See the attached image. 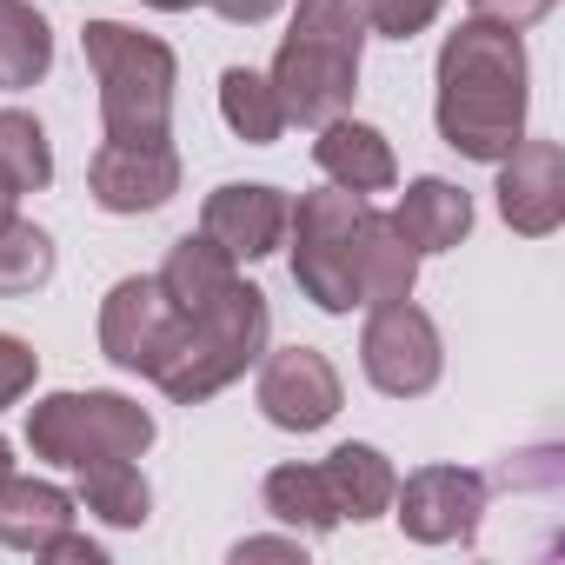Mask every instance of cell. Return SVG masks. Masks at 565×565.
Masks as SVG:
<instances>
[{
  "label": "cell",
  "mask_w": 565,
  "mask_h": 565,
  "mask_svg": "<svg viewBox=\"0 0 565 565\" xmlns=\"http://www.w3.org/2000/svg\"><path fill=\"white\" fill-rule=\"evenodd\" d=\"M439 140L466 160L499 167L525 140V47L512 28L459 21L439 47Z\"/></svg>",
  "instance_id": "1"
},
{
  "label": "cell",
  "mask_w": 565,
  "mask_h": 565,
  "mask_svg": "<svg viewBox=\"0 0 565 565\" xmlns=\"http://www.w3.org/2000/svg\"><path fill=\"white\" fill-rule=\"evenodd\" d=\"M360 54H366V14L360 0H300V14L273 54V94L300 127H327L360 94Z\"/></svg>",
  "instance_id": "2"
},
{
  "label": "cell",
  "mask_w": 565,
  "mask_h": 565,
  "mask_svg": "<svg viewBox=\"0 0 565 565\" xmlns=\"http://www.w3.org/2000/svg\"><path fill=\"white\" fill-rule=\"evenodd\" d=\"M266 333H273V313H266V294L233 279V287L200 307V313H180L173 320V340L153 366V386L180 406H200L213 399L220 386H233L259 353H266Z\"/></svg>",
  "instance_id": "3"
},
{
  "label": "cell",
  "mask_w": 565,
  "mask_h": 565,
  "mask_svg": "<svg viewBox=\"0 0 565 565\" xmlns=\"http://www.w3.org/2000/svg\"><path fill=\"white\" fill-rule=\"evenodd\" d=\"M87 47V67L100 81V127L107 140H167L173 127V47L140 34V28H120V21H87L81 34Z\"/></svg>",
  "instance_id": "4"
},
{
  "label": "cell",
  "mask_w": 565,
  "mask_h": 565,
  "mask_svg": "<svg viewBox=\"0 0 565 565\" xmlns=\"http://www.w3.org/2000/svg\"><path fill=\"white\" fill-rule=\"evenodd\" d=\"M28 446L61 472L100 459H140L153 446V413L127 393H47L28 413Z\"/></svg>",
  "instance_id": "5"
},
{
  "label": "cell",
  "mask_w": 565,
  "mask_h": 565,
  "mask_svg": "<svg viewBox=\"0 0 565 565\" xmlns=\"http://www.w3.org/2000/svg\"><path fill=\"white\" fill-rule=\"evenodd\" d=\"M360 220H366V193H347V186L307 193L287 220L294 287L320 313H353L360 307Z\"/></svg>",
  "instance_id": "6"
},
{
  "label": "cell",
  "mask_w": 565,
  "mask_h": 565,
  "mask_svg": "<svg viewBox=\"0 0 565 565\" xmlns=\"http://www.w3.org/2000/svg\"><path fill=\"white\" fill-rule=\"evenodd\" d=\"M360 366L366 380L386 393V399H419L439 386L446 373V347H439V327L426 307L413 300H386L366 313V333H360Z\"/></svg>",
  "instance_id": "7"
},
{
  "label": "cell",
  "mask_w": 565,
  "mask_h": 565,
  "mask_svg": "<svg viewBox=\"0 0 565 565\" xmlns=\"http://www.w3.org/2000/svg\"><path fill=\"white\" fill-rule=\"evenodd\" d=\"M393 519L419 545H472L486 519V479L472 466H419L393 486Z\"/></svg>",
  "instance_id": "8"
},
{
  "label": "cell",
  "mask_w": 565,
  "mask_h": 565,
  "mask_svg": "<svg viewBox=\"0 0 565 565\" xmlns=\"http://www.w3.org/2000/svg\"><path fill=\"white\" fill-rule=\"evenodd\" d=\"M173 300L160 294V279L153 273H127L120 287L100 300V353L120 366V373H140L153 380L167 340H173Z\"/></svg>",
  "instance_id": "9"
},
{
  "label": "cell",
  "mask_w": 565,
  "mask_h": 565,
  "mask_svg": "<svg viewBox=\"0 0 565 565\" xmlns=\"http://www.w3.org/2000/svg\"><path fill=\"white\" fill-rule=\"evenodd\" d=\"M340 373L320 347H279L259 366V413L279 433H320L340 413Z\"/></svg>",
  "instance_id": "10"
},
{
  "label": "cell",
  "mask_w": 565,
  "mask_h": 565,
  "mask_svg": "<svg viewBox=\"0 0 565 565\" xmlns=\"http://www.w3.org/2000/svg\"><path fill=\"white\" fill-rule=\"evenodd\" d=\"M87 186L107 213H153L180 193L173 140H107L87 167Z\"/></svg>",
  "instance_id": "11"
},
{
  "label": "cell",
  "mask_w": 565,
  "mask_h": 565,
  "mask_svg": "<svg viewBox=\"0 0 565 565\" xmlns=\"http://www.w3.org/2000/svg\"><path fill=\"white\" fill-rule=\"evenodd\" d=\"M287 220H294V200L266 186V180H233V186H213L206 193V213H200V233L213 246H226L233 259H266L287 246Z\"/></svg>",
  "instance_id": "12"
},
{
  "label": "cell",
  "mask_w": 565,
  "mask_h": 565,
  "mask_svg": "<svg viewBox=\"0 0 565 565\" xmlns=\"http://www.w3.org/2000/svg\"><path fill=\"white\" fill-rule=\"evenodd\" d=\"M499 213L525 239L558 233V220H565V153H558V140H519L499 160Z\"/></svg>",
  "instance_id": "13"
},
{
  "label": "cell",
  "mask_w": 565,
  "mask_h": 565,
  "mask_svg": "<svg viewBox=\"0 0 565 565\" xmlns=\"http://www.w3.org/2000/svg\"><path fill=\"white\" fill-rule=\"evenodd\" d=\"M313 160H320V173H327L333 186H347V193H386V186L399 180V160H393L386 134L366 127V120H347V114L320 127Z\"/></svg>",
  "instance_id": "14"
},
{
  "label": "cell",
  "mask_w": 565,
  "mask_h": 565,
  "mask_svg": "<svg viewBox=\"0 0 565 565\" xmlns=\"http://www.w3.org/2000/svg\"><path fill=\"white\" fill-rule=\"evenodd\" d=\"M393 226L406 233L413 253H452V246L472 233V193L452 186V180H439V173H426V180H413V186L399 193Z\"/></svg>",
  "instance_id": "15"
},
{
  "label": "cell",
  "mask_w": 565,
  "mask_h": 565,
  "mask_svg": "<svg viewBox=\"0 0 565 565\" xmlns=\"http://www.w3.org/2000/svg\"><path fill=\"white\" fill-rule=\"evenodd\" d=\"M74 525V499L54 486V479H21L8 472L0 486V545L8 552H47V539H61Z\"/></svg>",
  "instance_id": "16"
},
{
  "label": "cell",
  "mask_w": 565,
  "mask_h": 565,
  "mask_svg": "<svg viewBox=\"0 0 565 565\" xmlns=\"http://www.w3.org/2000/svg\"><path fill=\"white\" fill-rule=\"evenodd\" d=\"M320 472H327V492H333L340 519L366 525V519L393 512V486H399V472H393V459H386L380 446L347 439V446H333V452L320 459Z\"/></svg>",
  "instance_id": "17"
},
{
  "label": "cell",
  "mask_w": 565,
  "mask_h": 565,
  "mask_svg": "<svg viewBox=\"0 0 565 565\" xmlns=\"http://www.w3.org/2000/svg\"><path fill=\"white\" fill-rule=\"evenodd\" d=\"M153 279H160V294L173 300V313H200V307H213L239 279V259L226 246H213L206 233H186V239L167 246V266Z\"/></svg>",
  "instance_id": "18"
},
{
  "label": "cell",
  "mask_w": 565,
  "mask_h": 565,
  "mask_svg": "<svg viewBox=\"0 0 565 565\" xmlns=\"http://www.w3.org/2000/svg\"><path fill=\"white\" fill-rule=\"evenodd\" d=\"M419 279V253L406 246V233L393 226V213L360 220V307H386V300H413Z\"/></svg>",
  "instance_id": "19"
},
{
  "label": "cell",
  "mask_w": 565,
  "mask_h": 565,
  "mask_svg": "<svg viewBox=\"0 0 565 565\" xmlns=\"http://www.w3.org/2000/svg\"><path fill=\"white\" fill-rule=\"evenodd\" d=\"M259 499H266V512L279 525H294L307 539H327L333 525H347L340 505H333V492H327V472L320 466H273L266 486H259Z\"/></svg>",
  "instance_id": "20"
},
{
  "label": "cell",
  "mask_w": 565,
  "mask_h": 565,
  "mask_svg": "<svg viewBox=\"0 0 565 565\" xmlns=\"http://www.w3.org/2000/svg\"><path fill=\"white\" fill-rule=\"evenodd\" d=\"M54 67V28L28 0H0V94H21Z\"/></svg>",
  "instance_id": "21"
},
{
  "label": "cell",
  "mask_w": 565,
  "mask_h": 565,
  "mask_svg": "<svg viewBox=\"0 0 565 565\" xmlns=\"http://www.w3.org/2000/svg\"><path fill=\"white\" fill-rule=\"evenodd\" d=\"M220 114H226V127L246 147H273L279 134H287V107H279L273 81L253 74V67H226L220 74Z\"/></svg>",
  "instance_id": "22"
},
{
  "label": "cell",
  "mask_w": 565,
  "mask_h": 565,
  "mask_svg": "<svg viewBox=\"0 0 565 565\" xmlns=\"http://www.w3.org/2000/svg\"><path fill=\"white\" fill-rule=\"evenodd\" d=\"M81 505L100 512L107 525H147L153 492L134 459H100V466H81Z\"/></svg>",
  "instance_id": "23"
},
{
  "label": "cell",
  "mask_w": 565,
  "mask_h": 565,
  "mask_svg": "<svg viewBox=\"0 0 565 565\" xmlns=\"http://www.w3.org/2000/svg\"><path fill=\"white\" fill-rule=\"evenodd\" d=\"M54 279V239L34 220H0V300H21Z\"/></svg>",
  "instance_id": "24"
},
{
  "label": "cell",
  "mask_w": 565,
  "mask_h": 565,
  "mask_svg": "<svg viewBox=\"0 0 565 565\" xmlns=\"http://www.w3.org/2000/svg\"><path fill=\"white\" fill-rule=\"evenodd\" d=\"M0 173H8L21 193H41L54 180V153H47V134L34 114L21 107H0Z\"/></svg>",
  "instance_id": "25"
},
{
  "label": "cell",
  "mask_w": 565,
  "mask_h": 565,
  "mask_svg": "<svg viewBox=\"0 0 565 565\" xmlns=\"http://www.w3.org/2000/svg\"><path fill=\"white\" fill-rule=\"evenodd\" d=\"M446 0H360V14H366V34H386V41H413L439 21Z\"/></svg>",
  "instance_id": "26"
},
{
  "label": "cell",
  "mask_w": 565,
  "mask_h": 565,
  "mask_svg": "<svg viewBox=\"0 0 565 565\" xmlns=\"http://www.w3.org/2000/svg\"><path fill=\"white\" fill-rule=\"evenodd\" d=\"M34 380H41L34 347H28V340H14V333H0V406L28 399V393H34Z\"/></svg>",
  "instance_id": "27"
},
{
  "label": "cell",
  "mask_w": 565,
  "mask_h": 565,
  "mask_svg": "<svg viewBox=\"0 0 565 565\" xmlns=\"http://www.w3.org/2000/svg\"><path fill=\"white\" fill-rule=\"evenodd\" d=\"M558 8V0H472V14L479 21H492V28H512V34H525L532 21H545Z\"/></svg>",
  "instance_id": "28"
},
{
  "label": "cell",
  "mask_w": 565,
  "mask_h": 565,
  "mask_svg": "<svg viewBox=\"0 0 565 565\" xmlns=\"http://www.w3.org/2000/svg\"><path fill=\"white\" fill-rule=\"evenodd\" d=\"M41 558H81V565H107V545H100V539H81V532L67 525L61 539H47V552H41Z\"/></svg>",
  "instance_id": "29"
},
{
  "label": "cell",
  "mask_w": 565,
  "mask_h": 565,
  "mask_svg": "<svg viewBox=\"0 0 565 565\" xmlns=\"http://www.w3.org/2000/svg\"><path fill=\"white\" fill-rule=\"evenodd\" d=\"M206 8H213L220 21H233V28H259V21L279 14V0H206Z\"/></svg>",
  "instance_id": "30"
},
{
  "label": "cell",
  "mask_w": 565,
  "mask_h": 565,
  "mask_svg": "<svg viewBox=\"0 0 565 565\" xmlns=\"http://www.w3.org/2000/svg\"><path fill=\"white\" fill-rule=\"evenodd\" d=\"M233 558H239V565H246V558H307V545H300V539H239Z\"/></svg>",
  "instance_id": "31"
},
{
  "label": "cell",
  "mask_w": 565,
  "mask_h": 565,
  "mask_svg": "<svg viewBox=\"0 0 565 565\" xmlns=\"http://www.w3.org/2000/svg\"><path fill=\"white\" fill-rule=\"evenodd\" d=\"M14 213H21V186L0 173V220H14Z\"/></svg>",
  "instance_id": "32"
},
{
  "label": "cell",
  "mask_w": 565,
  "mask_h": 565,
  "mask_svg": "<svg viewBox=\"0 0 565 565\" xmlns=\"http://www.w3.org/2000/svg\"><path fill=\"white\" fill-rule=\"evenodd\" d=\"M140 8H160V14H186L193 0H140Z\"/></svg>",
  "instance_id": "33"
},
{
  "label": "cell",
  "mask_w": 565,
  "mask_h": 565,
  "mask_svg": "<svg viewBox=\"0 0 565 565\" xmlns=\"http://www.w3.org/2000/svg\"><path fill=\"white\" fill-rule=\"evenodd\" d=\"M8 472H14V446L0 439V486H8Z\"/></svg>",
  "instance_id": "34"
}]
</instances>
